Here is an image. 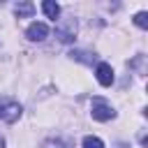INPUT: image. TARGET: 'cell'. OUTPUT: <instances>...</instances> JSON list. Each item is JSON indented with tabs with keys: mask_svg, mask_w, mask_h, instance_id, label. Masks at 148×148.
Instances as JSON below:
<instances>
[{
	"mask_svg": "<svg viewBox=\"0 0 148 148\" xmlns=\"http://www.w3.org/2000/svg\"><path fill=\"white\" fill-rule=\"evenodd\" d=\"M39 148H72V143L65 139H46Z\"/></svg>",
	"mask_w": 148,
	"mask_h": 148,
	"instance_id": "obj_8",
	"label": "cell"
},
{
	"mask_svg": "<svg viewBox=\"0 0 148 148\" xmlns=\"http://www.w3.org/2000/svg\"><path fill=\"white\" fill-rule=\"evenodd\" d=\"M97 81H99V86H111L113 83V69H111L109 62L97 65Z\"/></svg>",
	"mask_w": 148,
	"mask_h": 148,
	"instance_id": "obj_5",
	"label": "cell"
},
{
	"mask_svg": "<svg viewBox=\"0 0 148 148\" xmlns=\"http://www.w3.org/2000/svg\"><path fill=\"white\" fill-rule=\"evenodd\" d=\"M83 148H104V141L97 136H83Z\"/></svg>",
	"mask_w": 148,
	"mask_h": 148,
	"instance_id": "obj_9",
	"label": "cell"
},
{
	"mask_svg": "<svg viewBox=\"0 0 148 148\" xmlns=\"http://www.w3.org/2000/svg\"><path fill=\"white\" fill-rule=\"evenodd\" d=\"M21 104L12 97H0V120L5 123H16L21 118Z\"/></svg>",
	"mask_w": 148,
	"mask_h": 148,
	"instance_id": "obj_1",
	"label": "cell"
},
{
	"mask_svg": "<svg viewBox=\"0 0 148 148\" xmlns=\"http://www.w3.org/2000/svg\"><path fill=\"white\" fill-rule=\"evenodd\" d=\"M25 37L30 42H44L49 37V25L46 23H30L25 30Z\"/></svg>",
	"mask_w": 148,
	"mask_h": 148,
	"instance_id": "obj_4",
	"label": "cell"
},
{
	"mask_svg": "<svg viewBox=\"0 0 148 148\" xmlns=\"http://www.w3.org/2000/svg\"><path fill=\"white\" fill-rule=\"evenodd\" d=\"M56 37H58L60 42H65V44L74 42V37H76V21H74V18H62V21L56 25Z\"/></svg>",
	"mask_w": 148,
	"mask_h": 148,
	"instance_id": "obj_3",
	"label": "cell"
},
{
	"mask_svg": "<svg viewBox=\"0 0 148 148\" xmlns=\"http://www.w3.org/2000/svg\"><path fill=\"white\" fill-rule=\"evenodd\" d=\"M90 116L95 120H99V123H106V120H111L116 116V111H113V106L109 102H104L102 97H95L92 104H90Z\"/></svg>",
	"mask_w": 148,
	"mask_h": 148,
	"instance_id": "obj_2",
	"label": "cell"
},
{
	"mask_svg": "<svg viewBox=\"0 0 148 148\" xmlns=\"http://www.w3.org/2000/svg\"><path fill=\"white\" fill-rule=\"evenodd\" d=\"M134 23H136L139 28H148V12H139V14L134 16Z\"/></svg>",
	"mask_w": 148,
	"mask_h": 148,
	"instance_id": "obj_10",
	"label": "cell"
},
{
	"mask_svg": "<svg viewBox=\"0 0 148 148\" xmlns=\"http://www.w3.org/2000/svg\"><path fill=\"white\" fill-rule=\"evenodd\" d=\"M42 9H44L46 18H51V21H56V18L60 16V5L53 2V0H44V2H42Z\"/></svg>",
	"mask_w": 148,
	"mask_h": 148,
	"instance_id": "obj_6",
	"label": "cell"
},
{
	"mask_svg": "<svg viewBox=\"0 0 148 148\" xmlns=\"http://www.w3.org/2000/svg\"><path fill=\"white\" fill-rule=\"evenodd\" d=\"M0 148H5V139L2 136H0Z\"/></svg>",
	"mask_w": 148,
	"mask_h": 148,
	"instance_id": "obj_11",
	"label": "cell"
},
{
	"mask_svg": "<svg viewBox=\"0 0 148 148\" xmlns=\"http://www.w3.org/2000/svg\"><path fill=\"white\" fill-rule=\"evenodd\" d=\"M14 12H16L18 18H21V16H30V14L35 12V5H32V2H18V5H14Z\"/></svg>",
	"mask_w": 148,
	"mask_h": 148,
	"instance_id": "obj_7",
	"label": "cell"
}]
</instances>
